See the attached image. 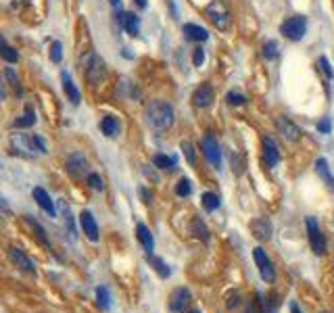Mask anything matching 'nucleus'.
Listing matches in <instances>:
<instances>
[{
    "label": "nucleus",
    "instance_id": "obj_23",
    "mask_svg": "<svg viewBox=\"0 0 334 313\" xmlns=\"http://www.w3.org/2000/svg\"><path fill=\"white\" fill-rule=\"evenodd\" d=\"M316 173H318V175L322 177V180L330 186V190H334V175H332L330 165H328L326 159H318V161H316Z\"/></svg>",
    "mask_w": 334,
    "mask_h": 313
},
{
    "label": "nucleus",
    "instance_id": "obj_46",
    "mask_svg": "<svg viewBox=\"0 0 334 313\" xmlns=\"http://www.w3.org/2000/svg\"><path fill=\"white\" fill-rule=\"evenodd\" d=\"M134 3H136V7H138V9H146V7H148L146 0H134Z\"/></svg>",
    "mask_w": 334,
    "mask_h": 313
},
{
    "label": "nucleus",
    "instance_id": "obj_35",
    "mask_svg": "<svg viewBox=\"0 0 334 313\" xmlns=\"http://www.w3.org/2000/svg\"><path fill=\"white\" fill-rule=\"evenodd\" d=\"M182 152H184L186 161L190 165H196V150H194V144L192 142H182Z\"/></svg>",
    "mask_w": 334,
    "mask_h": 313
},
{
    "label": "nucleus",
    "instance_id": "obj_19",
    "mask_svg": "<svg viewBox=\"0 0 334 313\" xmlns=\"http://www.w3.org/2000/svg\"><path fill=\"white\" fill-rule=\"evenodd\" d=\"M25 223H28V228L34 232V238L40 242V244H44L46 249H50V242H48V236H46V230H44L40 223L34 219V217H30V215H25Z\"/></svg>",
    "mask_w": 334,
    "mask_h": 313
},
{
    "label": "nucleus",
    "instance_id": "obj_14",
    "mask_svg": "<svg viewBox=\"0 0 334 313\" xmlns=\"http://www.w3.org/2000/svg\"><path fill=\"white\" fill-rule=\"evenodd\" d=\"M80 226H82L84 234L90 238L92 242L98 240V223H96V219H94V215H92L90 211H82V215H80Z\"/></svg>",
    "mask_w": 334,
    "mask_h": 313
},
{
    "label": "nucleus",
    "instance_id": "obj_13",
    "mask_svg": "<svg viewBox=\"0 0 334 313\" xmlns=\"http://www.w3.org/2000/svg\"><path fill=\"white\" fill-rule=\"evenodd\" d=\"M251 234H253L257 240H261V242L270 240L272 234H274V228H272L270 219H267V217H257V219H253V221H251Z\"/></svg>",
    "mask_w": 334,
    "mask_h": 313
},
{
    "label": "nucleus",
    "instance_id": "obj_16",
    "mask_svg": "<svg viewBox=\"0 0 334 313\" xmlns=\"http://www.w3.org/2000/svg\"><path fill=\"white\" fill-rule=\"evenodd\" d=\"M67 171H69L71 177H80L84 173H88V161L82 152H75L69 156V161H67Z\"/></svg>",
    "mask_w": 334,
    "mask_h": 313
},
{
    "label": "nucleus",
    "instance_id": "obj_39",
    "mask_svg": "<svg viewBox=\"0 0 334 313\" xmlns=\"http://www.w3.org/2000/svg\"><path fill=\"white\" fill-rule=\"evenodd\" d=\"M226 100H228L230 105H234V107H238V105H244V102H247L244 94H240V92H236V90L228 92V94H226Z\"/></svg>",
    "mask_w": 334,
    "mask_h": 313
},
{
    "label": "nucleus",
    "instance_id": "obj_42",
    "mask_svg": "<svg viewBox=\"0 0 334 313\" xmlns=\"http://www.w3.org/2000/svg\"><path fill=\"white\" fill-rule=\"evenodd\" d=\"M238 303H240V295L238 293H230V297H228V309H234Z\"/></svg>",
    "mask_w": 334,
    "mask_h": 313
},
{
    "label": "nucleus",
    "instance_id": "obj_22",
    "mask_svg": "<svg viewBox=\"0 0 334 313\" xmlns=\"http://www.w3.org/2000/svg\"><path fill=\"white\" fill-rule=\"evenodd\" d=\"M136 236H138V240L142 242V247H144V251L148 253V255H152V249H155V242H152V234H150V230L144 226V223H138L136 226Z\"/></svg>",
    "mask_w": 334,
    "mask_h": 313
},
{
    "label": "nucleus",
    "instance_id": "obj_31",
    "mask_svg": "<svg viewBox=\"0 0 334 313\" xmlns=\"http://www.w3.org/2000/svg\"><path fill=\"white\" fill-rule=\"evenodd\" d=\"M61 209H63V215H65V226H67V230H69V234L73 236L75 234V223H73V215H71V211H69V207H67L65 200H61Z\"/></svg>",
    "mask_w": 334,
    "mask_h": 313
},
{
    "label": "nucleus",
    "instance_id": "obj_12",
    "mask_svg": "<svg viewBox=\"0 0 334 313\" xmlns=\"http://www.w3.org/2000/svg\"><path fill=\"white\" fill-rule=\"evenodd\" d=\"M213 98H215V92H213V88L209 84H200L194 94H192V105L196 109H207L213 105Z\"/></svg>",
    "mask_w": 334,
    "mask_h": 313
},
{
    "label": "nucleus",
    "instance_id": "obj_43",
    "mask_svg": "<svg viewBox=\"0 0 334 313\" xmlns=\"http://www.w3.org/2000/svg\"><path fill=\"white\" fill-rule=\"evenodd\" d=\"M330 127H332V123H330L328 119H322V121L318 123V129H320L322 134H328V132H330Z\"/></svg>",
    "mask_w": 334,
    "mask_h": 313
},
{
    "label": "nucleus",
    "instance_id": "obj_4",
    "mask_svg": "<svg viewBox=\"0 0 334 313\" xmlns=\"http://www.w3.org/2000/svg\"><path fill=\"white\" fill-rule=\"evenodd\" d=\"M84 75H86V80L90 82L92 86L100 84V82H102V77L107 75V65H105V61H102V59H100L96 53H90V55H88Z\"/></svg>",
    "mask_w": 334,
    "mask_h": 313
},
{
    "label": "nucleus",
    "instance_id": "obj_44",
    "mask_svg": "<svg viewBox=\"0 0 334 313\" xmlns=\"http://www.w3.org/2000/svg\"><path fill=\"white\" fill-rule=\"evenodd\" d=\"M5 96H7V88H5L3 77H0V100H5Z\"/></svg>",
    "mask_w": 334,
    "mask_h": 313
},
{
    "label": "nucleus",
    "instance_id": "obj_20",
    "mask_svg": "<svg viewBox=\"0 0 334 313\" xmlns=\"http://www.w3.org/2000/svg\"><path fill=\"white\" fill-rule=\"evenodd\" d=\"M184 36H186V40H192V42H205V40H209V32L205 28L196 25V23H186L184 25Z\"/></svg>",
    "mask_w": 334,
    "mask_h": 313
},
{
    "label": "nucleus",
    "instance_id": "obj_49",
    "mask_svg": "<svg viewBox=\"0 0 334 313\" xmlns=\"http://www.w3.org/2000/svg\"><path fill=\"white\" fill-rule=\"evenodd\" d=\"M190 313H200V311H198V309H194V311H190Z\"/></svg>",
    "mask_w": 334,
    "mask_h": 313
},
{
    "label": "nucleus",
    "instance_id": "obj_15",
    "mask_svg": "<svg viewBox=\"0 0 334 313\" xmlns=\"http://www.w3.org/2000/svg\"><path fill=\"white\" fill-rule=\"evenodd\" d=\"M32 194H34V198H36V203L42 207V211L44 213H48L50 217H55L57 215V207H55V200L50 198V194L46 192V190H44V188H34L32 190Z\"/></svg>",
    "mask_w": 334,
    "mask_h": 313
},
{
    "label": "nucleus",
    "instance_id": "obj_30",
    "mask_svg": "<svg viewBox=\"0 0 334 313\" xmlns=\"http://www.w3.org/2000/svg\"><path fill=\"white\" fill-rule=\"evenodd\" d=\"M150 263H152V267H155V272H157L161 278H169V276H171V270L167 267V263H165L163 259L152 257V255H150Z\"/></svg>",
    "mask_w": 334,
    "mask_h": 313
},
{
    "label": "nucleus",
    "instance_id": "obj_10",
    "mask_svg": "<svg viewBox=\"0 0 334 313\" xmlns=\"http://www.w3.org/2000/svg\"><path fill=\"white\" fill-rule=\"evenodd\" d=\"M276 127H278V132L282 134V138H286L288 142L301 140V127H299L295 121H291L288 117H278V119H276Z\"/></svg>",
    "mask_w": 334,
    "mask_h": 313
},
{
    "label": "nucleus",
    "instance_id": "obj_17",
    "mask_svg": "<svg viewBox=\"0 0 334 313\" xmlns=\"http://www.w3.org/2000/svg\"><path fill=\"white\" fill-rule=\"evenodd\" d=\"M117 21H119V25H121L130 36L136 38V36L140 34V21H138V17L134 15V13H119V15H117Z\"/></svg>",
    "mask_w": 334,
    "mask_h": 313
},
{
    "label": "nucleus",
    "instance_id": "obj_25",
    "mask_svg": "<svg viewBox=\"0 0 334 313\" xmlns=\"http://www.w3.org/2000/svg\"><path fill=\"white\" fill-rule=\"evenodd\" d=\"M200 203H203V209L205 211H217L219 209V205H221V200H219V196L215 194V192H205L203 196H200Z\"/></svg>",
    "mask_w": 334,
    "mask_h": 313
},
{
    "label": "nucleus",
    "instance_id": "obj_18",
    "mask_svg": "<svg viewBox=\"0 0 334 313\" xmlns=\"http://www.w3.org/2000/svg\"><path fill=\"white\" fill-rule=\"evenodd\" d=\"M61 82H63V90H65V94H67V98H69L73 105H78L80 102V90H78V86L73 84V80H71V75L67 73V71H63L61 73Z\"/></svg>",
    "mask_w": 334,
    "mask_h": 313
},
{
    "label": "nucleus",
    "instance_id": "obj_28",
    "mask_svg": "<svg viewBox=\"0 0 334 313\" xmlns=\"http://www.w3.org/2000/svg\"><path fill=\"white\" fill-rule=\"evenodd\" d=\"M155 167L159 169H173L175 167V156H167V154H155L152 156Z\"/></svg>",
    "mask_w": 334,
    "mask_h": 313
},
{
    "label": "nucleus",
    "instance_id": "obj_40",
    "mask_svg": "<svg viewBox=\"0 0 334 313\" xmlns=\"http://www.w3.org/2000/svg\"><path fill=\"white\" fill-rule=\"evenodd\" d=\"M203 61H205V50L200 48V46H196L194 53H192V63H194L196 67H200V65H203Z\"/></svg>",
    "mask_w": 334,
    "mask_h": 313
},
{
    "label": "nucleus",
    "instance_id": "obj_8",
    "mask_svg": "<svg viewBox=\"0 0 334 313\" xmlns=\"http://www.w3.org/2000/svg\"><path fill=\"white\" fill-rule=\"evenodd\" d=\"M261 156H263V163L270 169L276 167L280 161V148L270 136H263V140H261Z\"/></svg>",
    "mask_w": 334,
    "mask_h": 313
},
{
    "label": "nucleus",
    "instance_id": "obj_7",
    "mask_svg": "<svg viewBox=\"0 0 334 313\" xmlns=\"http://www.w3.org/2000/svg\"><path fill=\"white\" fill-rule=\"evenodd\" d=\"M200 148H203V154H205L207 163L213 165L215 169H219L221 167V150H219V144H217V140H215V136L211 132L205 134L203 142H200Z\"/></svg>",
    "mask_w": 334,
    "mask_h": 313
},
{
    "label": "nucleus",
    "instance_id": "obj_37",
    "mask_svg": "<svg viewBox=\"0 0 334 313\" xmlns=\"http://www.w3.org/2000/svg\"><path fill=\"white\" fill-rule=\"evenodd\" d=\"M61 59H63V46H61V42L57 40V42L50 44V61L53 63H61Z\"/></svg>",
    "mask_w": 334,
    "mask_h": 313
},
{
    "label": "nucleus",
    "instance_id": "obj_1",
    "mask_svg": "<svg viewBox=\"0 0 334 313\" xmlns=\"http://www.w3.org/2000/svg\"><path fill=\"white\" fill-rule=\"evenodd\" d=\"M146 121L152 129L165 132L173 125V107L165 100H152L146 107Z\"/></svg>",
    "mask_w": 334,
    "mask_h": 313
},
{
    "label": "nucleus",
    "instance_id": "obj_2",
    "mask_svg": "<svg viewBox=\"0 0 334 313\" xmlns=\"http://www.w3.org/2000/svg\"><path fill=\"white\" fill-rule=\"evenodd\" d=\"M205 15L217 30H228L230 25V11L221 0H211L205 9Z\"/></svg>",
    "mask_w": 334,
    "mask_h": 313
},
{
    "label": "nucleus",
    "instance_id": "obj_38",
    "mask_svg": "<svg viewBox=\"0 0 334 313\" xmlns=\"http://www.w3.org/2000/svg\"><path fill=\"white\" fill-rule=\"evenodd\" d=\"M88 186H90L92 190H98V192L105 190V184H102L98 173H88Z\"/></svg>",
    "mask_w": 334,
    "mask_h": 313
},
{
    "label": "nucleus",
    "instance_id": "obj_3",
    "mask_svg": "<svg viewBox=\"0 0 334 313\" xmlns=\"http://www.w3.org/2000/svg\"><path fill=\"white\" fill-rule=\"evenodd\" d=\"M305 32H307V21H305V17H301V15L288 17L284 23L280 25V34H282L286 40H293V42L303 40Z\"/></svg>",
    "mask_w": 334,
    "mask_h": 313
},
{
    "label": "nucleus",
    "instance_id": "obj_21",
    "mask_svg": "<svg viewBox=\"0 0 334 313\" xmlns=\"http://www.w3.org/2000/svg\"><path fill=\"white\" fill-rule=\"evenodd\" d=\"M100 132L105 134V136H109V138H115L117 134H119V121H117V117L105 115L100 119Z\"/></svg>",
    "mask_w": 334,
    "mask_h": 313
},
{
    "label": "nucleus",
    "instance_id": "obj_9",
    "mask_svg": "<svg viewBox=\"0 0 334 313\" xmlns=\"http://www.w3.org/2000/svg\"><path fill=\"white\" fill-rule=\"evenodd\" d=\"M190 299H192V295H190L188 288H184V286L175 288L173 293H171V297H169V311L171 313H182L188 307Z\"/></svg>",
    "mask_w": 334,
    "mask_h": 313
},
{
    "label": "nucleus",
    "instance_id": "obj_47",
    "mask_svg": "<svg viewBox=\"0 0 334 313\" xmlns=\"http://www.w3.org/2000/svg\"><path fill=\"white\" fill-rule=\"evenodd\" d=\"M291 313H303V311L299 309V305H297V303H291Z\"/></svg>",
    "mask_w": 334,
    "mask_h": 313
},
{
    "label": "nucleus",
    "instance_id": "obj_27",
    "mask_svg": "<svg viewBox=\"0 0 334 313\" xmlns=\"http://www.w3.org/2000/svg\"><path fill=\"white\" fill-rule=\"evenodd\" d=\"M96 303L102 311H109L111 309V293H109V288L105 286H98L96 288Z\"/></svg>",
    "mask_w": 334,
    "mask_h": 313
},
{
    "label": "nucleus",
    "instance_id": "obj_32",
    "mask_svg": "<svg viewBox=\"0 0 334 313\" xmlns=\"http://www.w3.org/2000/svg\"><path fill=\"white\" fill-rule=\"evenodd\" d=\"M5 75H7V80H9V82H11V86H13L15 96H23V88H21V84H19L17 73H15L13 69H7V71H5Z\"/></svg>",
    "mask_w": 334,
    "mask_h": 313
},
{
    "label": "nucleus",
    "instance_id": "obj_24",
    "mask_svg": "<svg viewBox=\"0 0 334 313\" xmlns=\"http://www.w3.org/2000/svg\"><path fill=\"white\" fill-rule=\"evenodd\" d=\"M0 57H3L7 63H17V59H19V55H17V50L11 46V44L0 36Z\"/></svg>",
    "mask_w": 334,
    "mask_h": 313
},
{
    "label": "nucleus",
    "instance_id": "obj_36",
    "mask_svg": "<svg viewBox=\"0 0 334 313\" xmlns=\"http://www.w3.org/2000/svg\"><path fill=\"white\" fill-rule=\"evenodd\" d=\"M263 57H265L267 61H272V59L278 57V46H276L274 40H267V42L263 44Z\"/></svg>",
    "mask_w": 334,
    "mask_h": 313
},
{
    "label": "nucleus",
    "instance_id": "obj_29",
    "mask_svg": "<svg viewBox=\"0 0 334 313\" xmlns=\"http://www.w3.org/2000/svg\"><path fill=\"white\" fill-rule=\"evenodd\" d=\"M192 232H194V236H196V238H200L203 242H207V240H209V230H207V226H205V223L200 221L198 217H194V219H192Z\"/></svg>",
    "mask_w": 334,
    "mask_h": 313
},
{
    "label": "nucleus",
    "instance_id": "obj_41",
    "mask_svg": "<svg viewBox=\"0 0 334 313\" xmlns=\"http://www.w3.org/2000/svg\"><path fill=\"white\" fill-rule=\"evenodd\" d=\"M318 63H320V67H322V71L326 73V77H332V75H334V73H332V67H330V61H328L326 57H320Z\"/></svg>",
    "mask_w": 334,
    "mask_h": 313
},
{
    "label": "nucleus",
    "instance_id": "obj_26",
    "mask_svg": "<svg viewBox=\"0 0 334 313\" xmlns=\"http://www.w3.org/2000/svg\"><path fill=\"white\" fill-rule=\"evenodd\" d=\"M34 123H36V111H34L32 107H25V113L15 121V127H21V129H23V127H32Z\"/></svg>",
    "mask_w": 334,
    "mask_h": 313
},
{
    "label": "nucleus",
    "instance_id": "obj_45",
    "mask_svg": "<svg viewBox=\"0 0 334 313\" xmlns=\"http://www.w3.org/2000/svg\"><path fill=\"white\" fill-rule=\"evenodd\" d=\"M140 194H142V198L146 200V203H150V192L146 188H140Z\"/></svg>",
    "mask_w": 334,
    "mask_h": 313
},
{
    "label": "nucleus",
    "instance_id": "obj_6",
    "mask_svg": "<svg viewBox=\"0 0 334 313\" xmlns=\"http://www.w3.org/2000/svg\"><path fill=\"white\" fill-rule=\"evenodd\" d=\"M253 259H255V263H257V267H259L261 280L267 282V284H272V282L276 280V267H274V263L270 261V257H267V253H265L261 247H257V249L253 251Z\"/></svg>",
    "mask_w": 334,
    "mask_h": 313
},
{
    "label": "nucleus",
    "instance_id": "obj_48",
    "mask_svg": "<svg viewBox=\"0 0 334 313\" xmlns=\"http://www.w3.org/2000/svg\"><path fill=\"white\" fill-rule=\"evenodd\" d=\"M109 3H111V5H113L115 9H119V5H121V0H109Z\"/></svg>",
    "mask_w": 334,
    "mask_h": 313
},
{
    "label": "nucleus",
    "instance_id": "obj_33",
    "mask_svg": "<svg viewBox=\"0 0 334 313\" xmlns=\"http://www.w3.org/2000/svg\"><path fill=\"white\" fill-rule=\"evenodd\" d=\"M30 142H32V150L34 152H40V154H46L48 152V148H46V142H44V138L42 136H30Z\"/></svg>",
    "mask_w": 334,
    "mask_h": 313
},
{
    "label": "nucleus",
    "instance_id": "obj_11",
    "mask_svg": "<svg viewBox=\"0 0 334 313\" xmlns=\"http://www.w3.org/2000/svg\"><path fill=\"white\" fill-rule=\"evenodd\" d=\"M9 257H11V261L19 267L23 274H30V276H36V267H34V261L21 251V249H17V247H11L9 249Z\"/></svg>",
    "mask_w": 334,
    "mask_h": 313
},
{
    "label": "nucleus",
    "instance_id": "obj_5",
    "mask_svg": "<svg viewBox=\"0 0 334 313\" xmlns=\"http://www.w3.org/2000/svg\"><path fill=\"white\" fill-rule=\"evenodd\" d=\"M305 226H307V238L311 244V251H314L318 257H322L326 253V238L318 226V219L316 217H307L305 219Z\"/></svg>",
    "mask_w": 334,
    "mask_h": 313
},
{
    "label": "nucleus",
    "instance_id": "obj_34",
    "mask_svg": "<svg viewBox=\"0 0 334 313\" xmlns=\"http://www.w3.org/2000/svg\"><path fill=\"white\" fill-rule=\"evenodd\" d=\"M190 192H192L190 180H188V177H182V180L177 182V186H175V194L177 196H190Z\"/></svg>",
    "mask_w": 334,
    "mask_h": 313
}]
</instances>
